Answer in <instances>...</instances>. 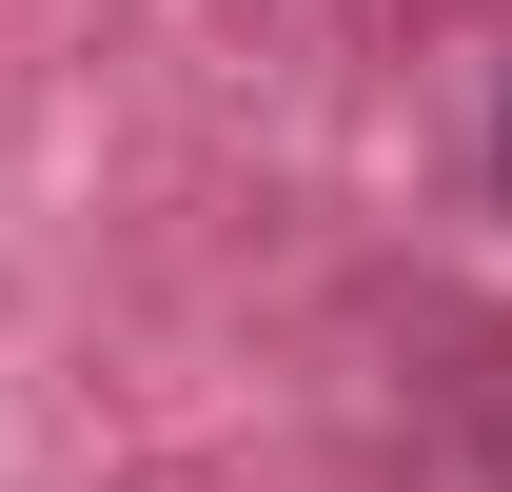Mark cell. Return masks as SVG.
Segmentation results:
<instances>
[{
    "label": "cell",
    "mask_w": 512,
    "mask_h": 492,
    "mask_svg": "<svg viewBox=\"0 0 512 492\" xmlns=\"http://www.w3.org/2000/svg\"><path fill=\"white\" fill-rule=\"evenodd\" d=\"M493 197H512V119H493Z\"/></svg>",
    "instance_id": "6da1fadb"
}]
</instances>
